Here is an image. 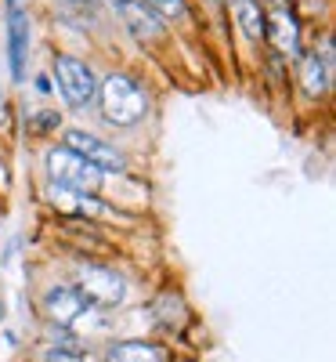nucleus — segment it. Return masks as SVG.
I'll return each mask as SVG.
<instances>
[{"label":"nucleus","mask_w":336,"mask_h":362,"mask_svg":"<svg viewBox=\"0 0 336 362\" xmlns=\"http://www.w3.org/2000/svg\"><path fill=\"white\" fill-rule=\"evenodd\" d=\"M102 112H105V119L112 127H134L148 112V98H145V90L131 76L112 73L102 83Z\"/></svg>","instance_id":"nucleus-1"},{"label":"nucleus","mask_w":336,"mask_h":362,"mask_svg":"<svg viewBox=\"0 0 336 362\" xmlns=\"http://www.w3.org/2000/svg\"><path fill=\"white\" fill-rule=\"evenodd\" d=\"M51 203L62 210V214H95V210H102L95 203V196H87V192H76V189H66V185H54L51 181Z\"/></svg>","instance_id":"nucleus-10"},{"label":"nucleus","mask_w":336,"mask_h":362,"mask_svg":"<svg viewBox=\"0 0 336 362\" xmlns=\"http://www.w3.org/2000/svg\"><path fill=\"white\" fill-rule=\"evenodd\" d=\"M80 4H95V0H80Z\"/></svg>","instance_id":"nucleus-18"},{"label":"nucleus","mask_w":336,"mask_h":362,"mask_svg":"<svg viewBox=\"0 0 336 362\" xmlns=\"http://www.w3.org/2000/svg\"><path fill=\"white\" fill-rule=\"evenodd\" d=\"M87 305H90V300H87L76 286H54V290L44 297V312H47V319L58 322V326H73V322L87 312Z\"/></svg>","instance_id":"nucleus-6"},{"label":"nucleus","mask_w":336,"mask_h":362,"mask_svg":"<svg viewBox=\"0 0 336 362\" xmlns=\"http://www.w3.org/2000/svg\"><path fill=\"white\" fill-rule=\"evenodd\" d=\"M119 15H124V22L131 25V33L138 40H156L163 33V18L152 11L148 4H141V0H131V4L119 8Z\"/></svg>","instance_id":"nucleus-9"},{"label":"nucleus","mask_w":336,"mask_h":362,"mask_svg":"<svg viewBox=\"0 0 336 362\" xmlns=\"http://www.w3.org/2000/svg\"><path fill=\"white\" fill-rule=\"evenodd\" d=\"M47 170H51L54 185H66V189H76V192H87V196L98 192V185H102V170H95L87 160L69 153V148H51Z\"/></svg>","instance_id":"nucleus-3"},{"label":"nucleus","mask_w":336,"mask_h":362,"mask_svg":"<svg viewBox=\"0 0 336 362\" xmlns=\"http://www.w3.org/2000/svg\"><path fill=\"white\" fill-rule=\"evenodd\" d=\"M235 18L242 25V33H246L250 40H260L264 37V11H260V0H235Z\"/></svg>","instance_id":"nucleus-12"},{"label":"nucleus","mask_w":336,"mask_h":362,"mask_svg":"<svg viewBox=\"0 0 336 362\" xmlns=\"http://www.w3.org/2000/svg\"><path fill=\"white\" fill-rule=\"evenodd\" d=\"M329 76H332V69L325 66V58L318 51L300 58V83H304L308 95H322V90L329 87Z\"/></svg>","instance_id":"nucleus-11"},{"label":"nucleus","mask_w":336,"mask_h":362,"mask_svg":"<svg viewBox=\"0 0 336 362\" xmlns=\"http://www.w3.org/2000/svg\"><path fill=\"white\" fill-rule=\"evenodd\" d=\"M141 4H148L160 18H188V4H185V0H141Z\"/></svg>","instance_id":"nucleus-14"},{"label":"nucleus","mask_w":336,"mask_h":362,"mask_svg":"<svg viewBox=\"0 0 336 362\" xmlns=\"http://www.w3.org/2000/svg\"><path fill=\"white\" fill-rule=\"evenodd\" d=\"M264 37L282 54H296V47H300V25H296V18L286 8H279V11H271L264 18Z\"/></svg>","instance_id":"nucleus-8"},{"label":"nucleus","mask_w":336,"mask_h":362,"mask_svg":"<svg viewBox=\"0 0 336 362\" xmlns=\"http://www.w3.org/2000/svg\"><path fill=\"white\" fill-rule=\"evenodd\" d=\"M112 4H116V8H124V4H131V0H112Z\"/></svg>","instance_id":"nucleus-17"},{"label":"nucleus","mask_w":336,"mask_h":362,"mask_svg":"<svg viewBox=\"0 0 336 362\" xmlns=\"http://www.w3.org/2000/svg\"><path fill=\"white\" fill-rule=\"evenodd\" d=\"M76 276H80V286H76V290H80L87 300H95V305L112 308V305H119V300L127 297L124 279H119L116 272L102 268V264H80Z\"/></svg>","instance_id":"nucleus-4"},{"label":"nucleus","mask_w":336,"mask_h":362,"mask_svg":"<svg viewBox=\"0 0 336 362\" xmlns=\"http://www.w3.org/2000/svg\"><path fill=\"white\" fill-rule=\"evenodd\" d=\"M109 362H163V351L145 341H124L109 351Z\"/></svg>","instance_id":"nucleus-13"},{"label":"nucleus","mask_w":336,"mask_h":362,"mask_svg":"<svg viewBox=\"0 0 336 362\" xmlns=\"http://www.w3.org/2000/svg\"><path fill=\"white\" fill-rule=\"evenodd\" d=\"M8 119V102H4V95H0V124Z\"/></svg>","instance_id":"nucleus-16"},{"label":"nucleus","mask_w":336,"mask_h":362,"mask_svg":"<svg viewBox=\"0 0 336 362\" xmlns=\"http://www.w3.org/2000/svg\"><path fill=\"white\" fill-rule=\"evenodd\" d=\"M54 80H58V90L62 98L73 105V109H83L98 98V80H95V69L87 62L73 54H58L54 58Z\"/></svg>","instance_id":"nucleus-2"},{"label":"nucleus","mask_w":336,"mask_h":362,"mask_svg":"<svg viewBox=\"0 0 336 362\" xmlns=\"http://www.w3.org/2000/svg\"><path fill=\"white\" fill-rule=\"evenodd\" d=\"M47 362H83V355L73 351V348H51L47 351Z\"/></svg>","instance_id":"nucleus-15"},{"label":"nucleus","mask_w":336,"mask_h":362,"mask_svg":"<svg viewBox=\"0 0 336 362\" xmlns=\"http://www.w3.org/2000/svg\"><path fill=\"white\" fill-rule=\"evenodd\" d=\"M8 54H11V76L22 80V66L29 54V18L22 11V0H8Z\"/></svg>","instance_id":"nucleus-7"},{"label":"nucleus","mask_w":336,"mask_h":362,"mask_svg":"<svg viewBox=\"0 0 336 362\" xmlns=\"http://www.w3.org/2000/svg\"><path fill=\"white\" fill-rule=\"evenodd\" d=\"M66 148L69 153H76L80 160H87L95 170H124L127 167V160H124V153H116V148L109 145V141H102V138H95V134H87V131H69L66 134Z\"/></svg>","instance_id":"nucleus-5"}]
</instances>
